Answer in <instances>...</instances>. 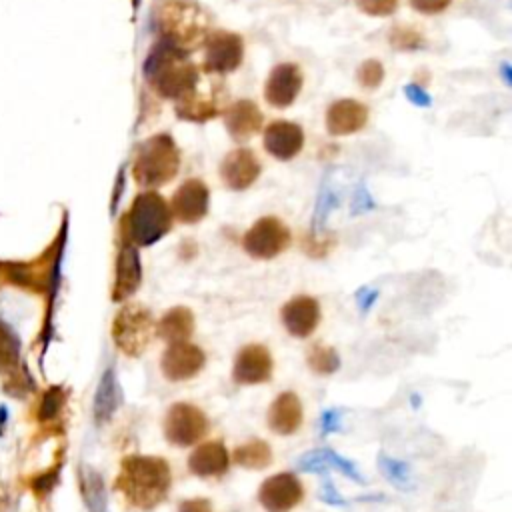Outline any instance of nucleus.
<instances>
[{
    "label": "nucleus",
    "instance_id": "obj_1",
    "mask_svg": "<svg viewBox=\"0 0 512 512\" xmlns=\"http://www.w3.org/2000/svg\"><path fill=\"white\" fill-rule=\"evenodd\" d=\"M172 486V472L164 458L148 454H128L120 460L114 490L124 496L128 506L150 512L162 504Z\"/></svg>",
    "mask_w": 512,
    "mask_h": 512
},
{
    "label": "nucleus",
    "instance_id": "obj_2",
    "mask_svg": "<svg viewBox=\"0 0 512 512\" xmlns=\"http://www.w3.org/2000/svg\"><path fill=\"white\" fill-rule=\"evenodd\" d=\"M150 24L158 40L188 54L200 48L210 34V14L198 0H154Z\"/></svg>",
    "mask_w": 512,
    "mask_h": 512
},
{
    "label": "nucleus",
    "instance_id": "obj_3",
    "mask_svg": "<svg viewBox=\"0 0 512 512\" xmlns=\"http://www.w3.org/2000/svg\"><path fill=\"white\" fill-rule=\"evenodd\" d=\"M142 74L148 88L164 98L178 100L198 86L200 70L190 60L188 52L156 40L142 62Z\"/></svg>",
    "mask_w": 512,
    "mask_h": 512
},
{
    "label": "nucleus",
    "instance_id": "obj_4",
    "mask_svg": "<svg viewBox=\"0 0 512 512\" xmlns=\"http://www.w3.org/2000/svg\"><path fill=\"white\" fill-rule=\"evenodd\" d=\"M172 212L166 198L156 190L138 192L120 220V238L134 246H152L172 228Z\"/></svg>",
    "mask_w": 512,
    "mask_h": 512
},
{
    "label": "nucleus",
    "instance_id": "obj_5",
    "mask_svg": "<svg viewBox=\"0 0 512 512\" xmlns=\"http://www.w3.org/2000/svg\"><path fill=\"white\" fill-rule=\"evenodd\" d=\"M180 162L182 154L176 140L166 132L152 134L136 148L132 162L134 182L146 190L162 188L176 178Z\"/></svg>",
    "mask_w": 512,
    "mask_h": 512
},
{
    "label": "nucleus",
    "instance_id": "obj_6",
    "mask_svg": "<svg viewBox=\"0 0 512 512\" xmlns=\"http://www.w3.org/2000/svg\"><path fill=\"white\" fill-rule=\"evenodd\" d=\"M110 334L122 354L130 358L142 356L156 336V322L150 308L140 302L124 304L112 320Z\"/></svg>",
    "mask_w": 512,
    "mask_h": 512
},
{
    "label": "nucleus",
    "instance_id": "obj_7",
    "mask_svg": "<svg viewBox=\"0 0 512 512\" xmlns=\"http://www.w3.org/2000/svg\"><path fill=\"white\" fill-rule=\"evenodd\" d=\"M290 242V228L278 216L258 218L242 236V248L254 260H272L286 252Z\"/></svg>",
    "mask_w": 512,
    "mask_h": 512
},
{
    "label": "nucleus",
    "instance_id": "obj_8",
    "mask_svg": "<svg viewBox=\"0 0 512 512\" xmlns=\"http://www.w3.org/2000/svg\"><path fill=\"white\" fill-rule=\"evenodd\" d=\"M210 420L202 408L190 402H174L164 416V438L178 448H188L204 440Z\"/></svg>",
    "mask_w": 512,
    "mask_h": 512
},
{
    "label": "nucleus",
    "instance_id": "obj_9",
    "mask_svg": "<svg viewBox=\"0 0 512 512\" xmlns=\"http://www.w3.org/2000/svg\"><path fill=\"white\" fill-rule=\"evenodd\" d=\"M244 60V38L232 30H210L204 40L202 70L210 76H226Z\"/></svg>",
    "mask_w": 512,
    "mask_h": 512
},
{
    "label": "nucleus",
    "instance_id": "obj_10",
    "mask_svg": "<svg viewBox=\"0 0 512 512\" xmlns=\"http://www.w3.org/2000/svg\"><path fill=\"white\" fill-rule=\"evenodd\" d=\"M304 500V484L294 472L268 476L258 490V502L266 512H290Z\"/></svg>",
    "mask_w": 512,
    "mask_h": 512
},
{
    "label": "nucleus",
    "instance_id": "obj_11",
    "mask_svg": "<svg viewBox=\"0 0 512 512\" xmlns=\"http://www.w3.org/2000/svg\"><path fill=\"white\" fill-rule=\"evenodd\" d=\"M170 212L180 224H198L210 210V188L200 178L184 180L170 198Z\"/></svg>",
    "mask_w": 512,
    "mask_h": 512
},
{
    "label": "nucleus",
    "instance_id": "obj_12",
    "mask_svg": "<svg viewBox=\"0 0 512 512\" xmlns=\"http://www.w3.org/2000/svg\"><path fill=\"white\" fill-rule=\"evenodd\" d=\"M204 364H206L204 350L190 340L170 342L160 358L162 376L170 382H184L194 378L204 368Z\"/></svg>",
    "mask_w": 512,
    "mask_h": 512
},
{
    "label": "nucleus",
    "instance_id": "obj_13",
    "mask_svg": "<svg viewBox=\"0 0 512 512\" xmlns=\"http://www.w3.org/2000/svg\"><path fill=\"white\" fill-rule=\"evenodd\" d=\"M274 374V358L264 344L252 342L236 352L232 366V380L238 386L264 384Z\"/></svg>",
    "mask_w": 512,
    "mask_h": 512
},
{
    "label": "nucleus",
    "instance_id": "obj_14",
    "mask_svg": "<svg viewBox=\"0 0 512 512\" xmlns=\"http://www.w3.org/2000/svg\"><path fill=\"white\" fill-rule=\"evenodd\" d=\"M262 172V164L260 158L256 156L254 150L246 148V146H238L232 148L220 162L218 174L220 180L226 188L234 190V192H242L248 190L260 176Z\"/></svg>",
    "mask_w": 512,
    "mask_h": 512
},
{
    "label": "nucleus",
    "instance_id": "obj_15",
    "mask_svg": "<svg viewBox=\"0 0 512 512\" xmlns=\"http://www.w3.org/2000/svg\"><path fill=\"white\" fill-rule=\"evenodd\" d=\"M304 76L298 64L280 62L276 64L264 82V100L278 110L292 106L302 90Z\"/></svg>",
    "mask_w": 512,
    "mask_h": 512
},
{
    "label": "nucleus",
    "instance_id": "obj_16",
    "mask_svg": "<svg viewBox=\"0 0 512 512\" xmlns=\"http://www.w3.org/2000/svg\"><path fill=\"white\" fill-rule=\"evenodd\" d=\"M142 284V262L138 254V246L120 238L116 266H114V282L110 288L112 302H124L136 294Z\"/></svg>",
    "mask_w": 512,
    "mask_h": 512
},
{
    "label": "nucleus",
    "instance_id": "obj_17",
    "mask_svg": "<svg viewBox=\"0 0 512 512\" xmlns=\"http://www.w3.org/2000/svg\"><path fill=\"white\" fill-rule=\"evenodd\" d=\"M304 140H306L304 130L298 122L272 120L270 124L262 126L264 150L280 162H288L296 158L304 148Z\"/></svg>",
    "mask_w": 512,
    "mask_h": 512
},
{
    "label": "nucleus",
    "instance_id": "obj_18",
    "mask_svg": "<svg viewBox=\"0 0 512 512\" xmlns=\"http://www.w3.org/2000/svg\"><path fill=\"white\" fill-rule=\"evenodd\" d=\"M322 312L316 298L308 294H298L282 304L280 308V320L284 330L294 338H310L318 324H320Z\"/></svg>",
    "mask_w": 512,
    "mask_h": 512
},
{
    "label": "nucleus",
    "instance_id": "obj_19",
    "mask_svg": "<svg viewBox=\"0 0 512 512\" xmlns=\"http://www.w3.org/2000/svg\"><path fill=\"white\" fill-rule=\"evenodd\" d=\"M222 120H224V128H226L228 136L238 144L248 142L264 126L262 110L258 108L256 102H252L248 98H240V100H234L232 104H228L222 112Z\"/></svg>",
    "mask_w": 512,
    "mask_h": 512
},
{
    "label": "nucleus",
    "instance_id": "obj_20",
    "mask_svg": "<svg viewBox=\"0 0 512 512\" xmlns=\"http://www.w3.org/2000/svg\"><path fill=\"white\" fill-rule=\"evenodd\" d=\"M326 132L330 136H350L368 122V106L354 98L334 100L326 110Z\"/></svg>",
    "mask_w": 512,
    "mask_h": 512
},
{
    "label": "nucleus",
    "instance_id": "obj_21",
    "mask_svg": "<svg viewBox=\"0 0 512 512\" xmlns=\"http://www.w3.org/2000/svg\"><path fill=\"white\" fill-rule=\"evenodd\" d=\"M268 428L278 436H292L304 422V408L296 392L286 390L278 394L266 412Z\"/></svg>",
    "mask_w": 512,
    "mask_h": 512
},
{
    "label": "nucleus",
    "instance_id": "obj_22",
    "mask_svg": "<svg viewBox=\"0 0 512 512\" xmlns=\"http://www.w3.org/2000/svg\"><path fill=\"white\" fill-rule=\"evenodd\" d=\"M186 466H188L190 474H194L198 478H220L222 474L228 472L230 454H228L224 442L206 440L190 452Z\"/></svg>",
    "mask_w": 512,
    "mask_h": 512
},
{
    "label": "nucleus",
    "instance_id": "obj_23",
    "mask_svg": "<svg viewBox=\"0 0 512 512\" xmlns=\"http://www.w3.org/2000/svg\"><path fill=\"white\" fill-rule=\"evenodd\" d=\"M174 114L184 122L204 124L220 114V96L216 92H198L196 86L192 92L174 100Z\"/></svg>",
    "mask_w": 512,
    "mask_h": 512
},
{
    "label": "nucleus",
    "instance_id": "obj_24",
    "mask_svg": "<svg viewBox=\"0 0 512 512\" xmlns=\"http://www.w3.org/2000/svg\"><path fill=\"white\" fill-rule=\"evenodd\" d=\"M196 318L188 306H172L156 322V336L164 342H182L194 334Z\"/></svg>",
    "mask_w": 512,
    "mask_h": 512
},
{
    "label": "nucleus",
    "instance_id": "obj_25",
    "mask_svg": "<svg viewBox=\"0 0 512 512\" xmlns=\"http://www.w3.org/2000/svg\"><path fill=\"white\" fill-rule=\"evenodd\" d=\"M120 400H122V392H120V386L116 380V370L106 368L98 382L96 394H94V408H92L94 422L96 424L108 422L112 418V414L116 412V408L120 406Z\"/></svg>",
    "mask_w": 512,
    "mask_h": 512
},
{
    "label": "nucleus",
    "instance_id": "obj_26",
    "mask_svg": "<svg viewBox=\"0 0 512 512\" xmlns=\"http://www.w3.org/2000/svg\"><path fill=\"white\" fill-rule=\"evenodd\" d=\"M230 460L244 470H264L272 464V448L262 438H252L234 448Z\"/></svg>",
    "mask_w": 512,
    "mask_h": 512
},
{
    "label": "nucleus",
    "instance_id": "obj_27",
    "mask_svg": "<svg viewBox=\"0 0 512 512\" xmlns=\"http://www.w3.org/2000/svg\"><path fill=\"white\" fill-rule=\"evenodd\" d=\"M78 480H80V494L84 498V504L88 512H106V488L102 476L92 468L82 464L78 468Z\"/></svg>",
    "mask_w": 512,
    "mask_h": 512
},
{
    "label": "nucleus",
    "instance_id": "obj_28",
    "mask_svg": "<svg viewBox=\"0 0 512 512\" xmlns=\"http://www.w3.org/2000/svg\"><path fill=\"white\" fill-rule=\"evenodd\" d=\"M66 402H68V390H64L62 386H50L38 402V410H36L38 424L42 426L60 424Z\"/></svg>",
    "mask_w": 512,
    "mask_h": 512
},
{
    "label": "nucleus",
    "instance_id": "obj_29",
    "mask_svg": "<svg viewBox=\"0 0 512 512\" xmlns=\"http://www.w3.org/2000/svg\"><path fill=\"white\" fill-rule=\"evenodd\" d=\"M20 340L14 330L0 320V372L8 378L20 374Z\"/></svg>",
    "mask_w": 512,
    "mask_h": 512
},
{
    "label": "nucleus",
    "instance_id": "obj_30",
    "mask_svg": "<svg viewBox=\"0 0 512 512\" xmlns=\"http://www.w3.org/2000/svg\"><path fill=\"white\" fill-rule=\"evenodd\" d=\"M306 364L314 374L332 376L340 370V354L334 346L314 342L306 352Z\"/></svg>",
    "mask_w": 512,
    "mask_h": 512
},
{
    "label": "nucleus",
    "instance_id": "obj_31",
    "mask_svg": "<svg viewBox=\"0 0 512 512\" xmlns=\"http://www.w3.org/2000/svg\"><path fill=\"white\" fill-rule=\"evenodd\" d=\"M388 44L398 52H414L426 46V36L420 26L414 24H394L388 32Z\"/></svg>",
    "mask_w": 512,
    "mask_h": 512
},
{
    "label": "nucleus",
    "instance_id": "obj_32",
    "mask_svg": "<svg viewBox=\"0 0 512 512\" xmlns=\"http://www.w3.org/2000/svg\"><path fill=\"white\" fill-rule=\"evenodd\" d=\"M378 470L380 474L398 490H410L412 486V474H410V466L402 460H396L384 452L378 454Z\"/></svg>",
    "mask_w": 512,
    "mask_h": 512
},
{
    "label": "nucleus",
    "instance_id": "obj_33",
    "mask_svg": "<svg viewBox=\"0 0 512 512\" xmlns=\"http://www.w3.org/2000/svg\"><path fill=\"white\" fill-rule=\"evenodd\" d=\"M356 80L364 90H376L384 82V66L378 58H368L356 68Z\"/></svg>",
    "mask_w": 512,
    "mask_h": 512
},
{
    "label": "nucleus",
    "instance_id": "obj_34",
    "mask_svg": "<svg viewBox=\"0 0 512 512\" xmlns=\"http://www.w3.org/2000/svg\"><path fill=\"white\" fill-rule=\"evenodd\" d=\"M338 204V198L332 194V190L324 184L320 194H318V202H316V210H314V218H312V234L320 236L324 234V224L326 218L330 214V210Z\"/></svg>",
    "mask_w": 512,
    "mask_h": 512
},
{
    "label": "nucleus",
    "instance_id": "obj_35",
    "mask_svg": "<svg viewBox=\"0 0 512 512\" xmlns=\"http://www.w3.org/2000/svg\"><path fill=\"white\" fill-rule=\"evenodd\" d=\"M60 468H62V462H58L52 468H48V470H44V472H40V474L30 478V490L36 494V498H44V496H48L54 490V486L58 482Z\"/></svg>",
    "mask_w": 512,
    "mask_h": 512
},
{
    "label": "nucleus",
    "instance_id": "obj_36",
    "mask_svg": "<svg viewBox=\"0 0 512 512\" xmlns=\"http://www.w3.org/2000/svg\"><path fill=\"white\" fill-rule=\"evenodd\" d=\"M360 12L374 16V18H384L392 16L398 10L400 0H354Z\"/></svg>",
    "mask_w": 512,
    "mask_h": 512
},
{
    "label": "nucleus",
    "instance_id": "obj_37",
    "mask_svg": "<svg viewBox=\"0 0 512 512\" xmlns=\"http://www.w3.org/2000/svg\"><path fill=\"white\" fill-rule=\"evenodd\" d=\"M298 468L304 470V472H312V474L326 472L330 468V462H328V456H326V448L310 450V452L302 454V458L298 460Z\"/></svg>",
    "mask_w": 512,
    "mask_h": 512
},
{
    "label": "nucleus",
    "instance_id": "obj_38",
    "mask_svg": "<svg viewBox=\"0 0 512 512\" xmlns=\"http://www.w3.org/2000/svg\"><path fill=\"white\" fill-rule=\"evenodd\" d=\"M326 456H328V462H330V466H336L342 474H346L348 478H352L354 482H364V478L360 476V472H358V468L352 464V462H348L346 458H342L338 452H334V450H330V448H326Z\"/></svg>",
    "mask_w": 512,
    "mask_h": 512
},
{
    "label": "nucleus",
    "instance_id": "obj_39",
    "mask_svg": "<svg viewBox=\"0 0 512 512\" xmlns=\"http://www.w3.org/2000/svg\"><path fill=\"white\" fill-rule=\"evenodd\" d=\"M410 8L420 12V14H426V16H434V14H440L444 12L452 0H408Z\"/></svg>",
    "mask_w": 512,
    "mask_h": 512
},
{
    "label": "nucleus",
    "instance_id": "obj_40",
    "mask_svg": "<svg viewBox=\"0 0 512 512\" xmlns=\"http://www.w3.org/2000/svg\"><path fill=\"white\" fill-rule=\"evenodd\" d=\"M318 498L324 504H330V506H346V498L334 488L330 478H324V482L320 486V492H318Z\"/></svg>",
    "mask_w": 512,
    "mask_h": 512
},
{
    "label": "nucleus",
    "instance_id": "obj_41",
    "mask_svg": "<svg viewBox=\"0 0 512 512\" xmlns=\"http://www.w3.org/2000/svg\"><path fill=\"white\" fill-rule=\"evenodd\" d=\"M404 94H406V98H408L414 106H418V108H428V106L432 104V98L428 96V92H426L418 82L406 84V86H404Z\"/></svg>",
    "mask_w": 512,
    "mask_h": 512
},
{
    "label": "nucleus",
    "instance_id": "obj_42",
    "mask_svg": "<svg viewBox=\"0 0 512 512\" xmlns=\"http://www.w3.org/2000/svg\"><path fill=\"white\" fill-rule=\"evenodd\" d=\"M340 420H342V410H336V408L324 410V412H322V418H320V430H322V434L326 436V434L338 430V428H340Z\"/></svg>",
    "mask_w": 512,
    "mask_h": 512
},
{
    "label": "nucleus",
    "instance_id": "obj_43",
    "mask_svg": "<svg viewBox=\"0 0 512 512\" xmlns=\"http://www.w3.org/2000/svg\"><path fill=\"white\" fill-rule=\"evenodd\" d=\"M376 298H378V290H374V288H368V286L360 288V290L356 292V304H358L360 312H362V314H366V312H368V310L374 306Z\"/></svg>",
    "mask_w": 512,
    "mask_h": 512
},
{
    "label": "nucleus",
    "instance_id": "obj_44",
    "mask_svg": "<svg viewBox=\"0 0 512 512\" xmlns=\"http://www.w3.org/2000/svg\"><path fill=\"white\" fill-rule=\"evenodd\" d=\"M178 512H212V504L208 498H188L180 502Z\"/></svg>",
    "mask_w": 512,
    "mask_h": 512
},
{
    "label": "nucleus",
    "instance_id": "obj_45",
    "mask_svg": "<svg viewBox=\"0 0 512 512\" xmlns=\"http://www.w3.org/2000/svg\"><path fill=\"white\" fill-rule=\"evenodd\" d=\"M374 208V202L370 198V194L364 190V186H360L356 190V196H354V202H352V214H360V212H366V210H372Z\"/></svg>",
    "mask_w": 512,
    "mask_h": 512
},
{
    "label": "nucleus",
    "instance_id": "obj_46",
    "mask_svg": "<svg viewBox=\"0 0 512 512\" xmlns=\"http://www.w3.org/2000/svg\"><path fill=\"white\" fill-rule=\"evenodd\" d=\"M502 72H504V82H506V84H510V68H508V64H506V62L502 64Z\"/></svg>",
    "mask_w": 512,
    "mask_h": 512
},
{
    "label": "nucleus",
    "instance_id": "obj_47",
    "mask_svg": "<svg viewBox=\"0 0 512 512\" xmlns=\"http://www.w3.org/2000/svg\"><path fill=\"white\" fill-rule=\"evenodd\" d=\"M4 420H6V410L0 406V434H2V426H4Z\"/></svg>",
    "mask_w": 512,
    "mask_h": 512
}]
</instances>
